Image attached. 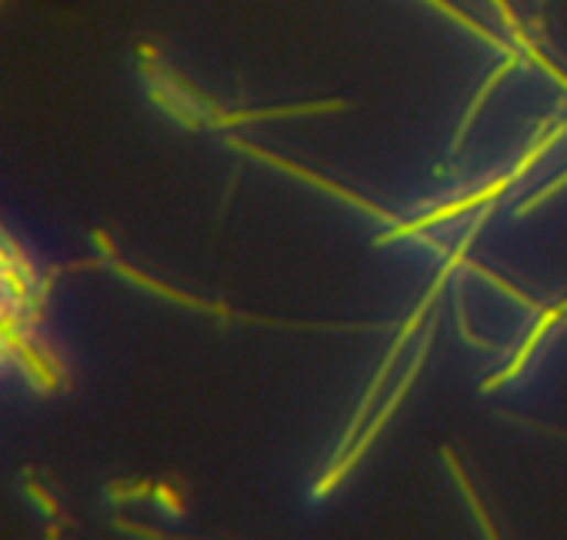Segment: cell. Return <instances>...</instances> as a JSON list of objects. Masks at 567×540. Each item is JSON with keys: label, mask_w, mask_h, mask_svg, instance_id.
Wrapping results in <instances>:
<instances>
[{"label": "cell", "mask_w": 567, "mask_h": 540, "mask_svg": "<svg viewBox=\"0 0 567 540\" xmlns=\"http://www.w3.org/2000/svg\"><path fill=\"white\" fill-rule=\"evenodd\" d=\"M235 147H241V151H248L251 157H258V161H264V164H271V167H281V170H287V174H294V177H301V180H307V184H314V187L327 190L330 197H340V200H348V203H355V207H361V210L374 213V218H381L384 224H394L391 213H388V210H381L378 203H371V200H364V197H358V194L345 190L340 184H334V180H327V177H320V174H314V170H307V167H297V164H291V161H284V157H274V154H268V151H261V147H254V144H241V141H235Z\"/></svg>", "instance_id": "cell-1"}, {"label": "cell", "mask_w": 567, "mask_h": 540, "mask_svg": "<svg viewBox=\"0 0 567 540\" xmlns=\"http://www.w3.org/2000/svg\"><path fill=\"white\" fill-rule=\"evenodd\" d=\"M345 100H314V103H291V107H264V111H235V114H214V128H238L251 121H274V118H304V114H327L345 111Z\"/></svg>", "instance_id": "cell-2"}, {"label": "cell", "mask_w": 567, "mask_h": 540, "mask_svg": "<svg viewBox=\"0 0 567 540\" xmlns=\"http://www.w3.org/2000/svg\"><path fill=\"white\" fill-rule=\"evenodd\" d=\"M444 458H447V464H450V471H454V477H458V484L465 487V497H468V504L475 507V517H478V524L494 537V527H491V517H488V510H484V504L478 500V494H475V487H471V481H468V474L461 471V464L454 461V454H450V448H444Z\"/></svg>", "instance_id": "cell-3"}, {"label": "cell", "mask_w": 567, "mask_h": 540, "mask_svg": "<svg viewBox=\"0 0 567 540\" xmlns=\"http://www.w3.org/2000/svg\"><path fill=\"white\" fill-rule=\"evenodd\" d=\"M154 494H157V500H161L174 517H181V514H184V504H181V497H177L171 487H154Z\"/></svg>", "instance_id": "cell-4"}]
</instances>
